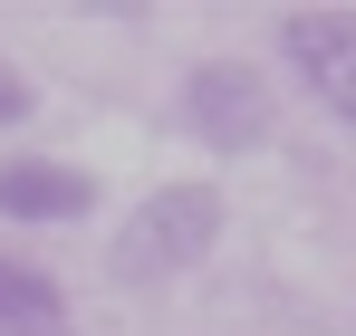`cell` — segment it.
Returning a JSON list of instances; mask_svg holds the SVG:
<instances>
[{"label":"cell","instance_id":"1","mask_svg":"<svg viewBox=\"0 0 356 336\" xmlns=\"http://www.w3.org/2000/svg\"><path fill=\"white\" fill-rule=\"evenodd\" d=\"M222 240V183H154L135 212L116 221V250H106V279L116 288H154L202 269Z\"/></svg>","mask_w":356,"mask_h":336},{"label":"cell","instance_id":"2","mask_svg":"<svg viewBox=\"0 0 356 336\" xmlns=\"http://www.w3.org/2000/svg\"><path fill=\"white\" fill-rule=\"evenodd\" d=\"M183 125L212 144V154H250L270 144V77L250 58H202L183 77Z\"/></svg>","mask_w":356,"mask_h":336},{"label":"cell","instance_id":"3","mask_svg":"<svg viewBox=\"0 0 356 336\" xmlns=\"http://www.w3.org/2000/svg\"><path fill=\"white\" fill-rule=\"evenodd\" d=\"M280 58L298 87L356 135V10H280Z\"/></svg>","mask_w":356,"mask_h":336},{"label":"cell","instance_id":"4","mask_svg":"<svg viewBox=\"0 0 356 336\" xmlns=\"http://www.w3.org/2000/svg\"><path fill=\"white\" fill-rule=\"evenodd\" d=\"M87 212H97V173L49 164V154L0 164V221H87Z\"/></svg>","mask_w":356,"mask_h":336},{"label":"cell","instance_id":"5","mask_svg":"<svg viewBox=\"0 0 356 336\" xmlns=\"http://www.w3.org/2000/svg\"><path fill=\"white\" fill-rule=\"evenodd\" d=\"M49 327H67V288L0 250V336H49Z\"/></svg>","mask_w":356,"mask_h":336},{"label":"cell","instance_id":"6","mask_svg":"<svg viewBox=\"0 0 356 336\" xmlns=\"http://www.w3.org/2000/svg\"><path fill=\"white\" fill-rule=\"evenodd\" d=\"M19 115H29V77L0 58V125H19Z\"/></svg>","mask_w":356,"mask_h":336},{"label":"cell","instance_id":"7","mask_svg":"<svg viewBox=\"0 0 356 336\" xmlns=\"http://www.w3.org/2000/svg\"><path fill=\"white\" fill-rule=\"evenodd\" d=\"M49 336H67V327H49Z\"/></svg>","mask_w":356,"mask_h":336}]
</instances>
